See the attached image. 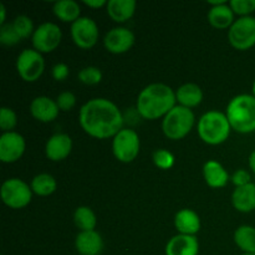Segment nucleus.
I'll return each mask as SVG.
<instances>
[{"instance_id": "13", "label": "nucleus", "mask_w": 255, "mask_h": 255, "mask_svg": "<svg viewBox=\"0 0 255 255\" xmlns=\"http://www.w3.org/2000/svg\"><path fill=\"white\" fill-rule=\"evenodd\" d=\"M134 44L133 32L126 27H115L110 30L104 39V45L111 54H124Z\"/></svg>"}, {"instance_id": "19", "label": "nucleus", "mask_w": 255, "mask_h": 255, "mask_svg": "<svg viewBox=\"0 0 255 255\" xmlns=\"http://www.w3.org/2000/svg\"><path fill=\"white\" fill-rule=\"evenodd\" d=\"M232 203L237 211L242 213H251L255 209V184L238 187L232 194Z\"/></svg>"}, {"instance_id": "18", "label": "nucleus", "mask_w": 255, "mask_h": 255, "mask_svg": "<svg viewBox=\"0 0 255 255\" xmlns=\"http://www.w3.org/2000/svg\"><path fill=\"white\" fill-rule=\"evenodd\" d=\"M174 226L179 234L194 236L201 231V218L192 209H181L174 217Z\"/></svg>"}, {"instance_id": "23", "label": "nucleus", "mask_w": 255, "mask_h": 255, "mask_svg": "<svg viewBox=\"0 0 255 255\" xmlns=\"http://www.w3.org/2000/svg\"><path fill=\"white\" fill-rule=\"evenodd\" d=\"M176 99L179 102V106L192 109L201 104L203 100V92L198 85L184 84L177 90Z\"/></svg>"}, {"instance_id": "17", "label": "nucleus", "mask_w": 255, "mask_h": 255, "mask_svg": "<svg viewBox=\"0 0 255 255\" xmlns=\"http://www.w3.org/2000/svg\"><path fill=\"white\" fill-rule=\"evenodd\" d=\"M75 247L81 255H100L104 249V241L96 231L80 232L75 241Z\"/></svg>"}, {"instance_id": "5", "label": "nucleus", "mask_w": 255, "mask_h": 255, "mask_svg": "<svg viewBox=\"0 0 255 255\" xmlns=\"http://www.w3.org/2000/svg\"><path fill=\"white\" fill-rule=\"evenodd\" d=\"M194 114L191 109L183 106H174L164 116L162 129L166 137L173 141L184 138L194 126Z\"/></svg>"}, {"instance_id": "4", "label": "nucleus", "mask_w": 255, "mask_h": 255, "mask_svg": "<svg viewBox=\"0 0 255 255\" xmlns=\"http://www.w3.org/2000/svg\"><path fill=\"white\" fill-rule=\"evenodd\" d=\"M197 128L202 141L207 144L217 146L227 141L232 127L227 115L219 111H209L201 117Z\"/></svg>"}, {"instance_id": "15", "label": "nucleus", "mask_w": 255, "mask_h": 255, "mask_svg": "<svg viewBox=\"0 0 255 255\" xmlns=\"http://www.w3.org/2000/svg\"><path fill=\"white\" fill-rule=\"evenodd\" d=\"M30 112L32 117L40 122H52L59 116L60 109L56 101L47 96H39L32 100L30 105Z\"/></svg>"}, {"instance_id": "27", "label": "nucleus", "mask_w": 255, "mask_h": 255, "mask_svg": "<svg viewBox=\"0 0 255 255\" xmlns=\"http://www.w3.org/2000/svg\"><path fill=\"white\" fill-rule=\"evenodd\" d=\"M56 181L52 176L47 173L37 174L31 181V189L35 194L41 197L50 196L56 191Z\"/></svg>"}, {"instance_id": "25", "label": "nucleus", "mask_w": 255, "mask_h": 255, "mask_svg": "<svg viewBox=\"0 0 255 255\" xmlns=\"http://www.w3.org/2000/svg\"><path fill=\"white\" fill-rule=\"evenodd\" d=\"M234 242L247 254H255V228L241 226L234 233Z\"/></svg>"}, {"instance_id": "31", "label": "nucleus", "mask_w": 255, "mask_h": 255, "mask_svg": "<svg viewBox=\"0 0 255 255\" xmlns=\"http://www.w3.org/2000/svg\"><path fill=\"white\" fill-rule=\"evenodd\" d=\"M229 6L234 14L241 15L242 17L251 16L249 14L255 11V0H231Z\"/></svg>"}, {"instance_id": "9", "label": "nucleus", "mask_w": 255, "mask_h": 255, "mask_svg": "<svg viewBox=\"0 0 255 255\" xmlns=\"http://www.w3.org/2000/svg\"><path fill=\"white\" fill-rule=\"evenodd\" d=\"M16 70L19 76L26 82H34L40 79L45 70L42 55L36 50L25 49L20 52L16 60Z\"/></svg>"}, {"instance_id": "35", "label": "nucleus", "mask_w": 255, "mask_h": 255, "mask_svg": "<svg viewBox=\"0 0 255 255\" xmlns=\"http://www.w3.org/2000/svg\"><path fill=\"white\" fill-rule=\"evenodd\" d=\"M232 182H233L234 186L238 188V187L247 186V184L252 183L251 182V174L246 169H238V171L234 172V174L232 176Z\"/></svg>"}, {"instance_id": "20", "label": "nucleus", "mask_w": 255, "mask_h": 255, "mask_svg": "<svg viewBox=\"0 0 255 255\" xmlns=\"http://www.w3.org/2000/svg\"><path fill=\"white\" fill-rule=\"evenodd\" d=\"M134 0H110L107 2V14L114 21L125 22L133 16L136 11Z\"/></svg>"}, {"instance_id": "11", "label": "nucleus", "mask_w": 255, "mask_h": 255, "mask_svg": "<svg viewBox=\"0 0 255 255\" xmlns=\"http://www.w3.org/2000/svg\"><path fill=\"white\" fill-rule=\"evenodd\" d=\"M71 36L80 49H91L99 40V27L91 17L82 16L71 25Z\"/></svg>"}, {"instance_id": "28", "label": "nucleus", "mask_w": 255, "mask_h": 255, "mask_svg": "<svg viewBox=\"0 0 255 255\" xmlns=\"http://www.w3.org/2000/svg\"><path fill=\"white\" fill-rule=\"evenodd\" d=\"M14 26L15 31L20 36V39H26L30 35L34 34V24H32L31 19L26 15H20V16L15 17L14 21L11 22Z\"/></svg>"}, {"instance_id": "36", "label": "nucleus", "mask_w": 255, "mask_h": 255, "mask_svg": "<svg viewBox=\"0 0 255 255\" xmlns=\"http://www.w3.org/2000/svg\"><path fill=\"white\" fill-rule=\"evenodd\" d=\"M70 74V69L66 64H56L52 67V77H54L56 81H65L67 79Z\"/></svg>"}, {"instance_id": "6", "label": "nucleus", "mask_w": 255, "mask_h": 255, "mask_svg": "<svg viewBox=\"0 0 255 255\" xmlns=\"http://www.w3.org/2000/svg\"><path fill=\"white\" fill-rule=\"evenodd\" d=\"M31 187L19 178H10L2 183L1 199L11 209H21L31 202Z\"/></svg>"}, {"instance_id": "14", "label": "nucleus", "mask_w": 255, "mask_h": 255, "mask_svg": "<svg viewBox=\"0 0 255 255\" xmlns=\"http://www.w3.org/2000/svg\"><path fill=\"white\" fill-rule=\"evenodd\" d=\"M72 139L66 133H56L50 137L45 146V153L50 161L60 162L71 153Z\"/></svg>"}, {"instance_id": "16", "label": "nucleus", "mask_w": 255, "mask_h": 255, "mask_svg": "<svg viewBox=\"0 0 255 255\" xmlns=\"http://www.w3.org/2000/svg\"><path fill=\"white\" fill-rule=\"evenodd\" d=\"M199 243L196 236L178 234L169 239L166 246V255H198Z\"/></svg>"}, {"instance_id": "10", "label": "nucleus", "mask_w": 255, "mask_h": 255, "mask_svg": "<svg viewBox=\"0 0 255 255\" xmlns=\"http://www.w3.org/2000/svg\"><path fill=\"white\" fill-rule=\"evenodd\" d=\"M62 32L54 22H44L32 34V45L40 54H46L57 49L61 42Z\"/></svg>"}, {"instance_id": "8", "label": "nucleus", "mask_w": 255, "mask_h": 255, "mask_svg": "<svg viewBox=\"0 0 255 255\" xmlns=\"http://www.w3.org/2000/svg\"><path fill=\"white\" fill-rule=\"evenodd\" d=\"M232 46L237 50H248L255 45V17L244 16L234 21L228 32Z\"/></svg>"}, {"instance_id": "32", "label": "nucleus", "mask_w": 255, "mask_h": 255, "mask_svg": "<svg viewBox=\"0 0 255 255\" xmlns=\"http://www.w3.org/2000/svg\"><path fill=\"white\" fill-rule=\"evenodd\" d=\"M16 114L9 107H1V110H0V128L4 132H11V129L16 126Z\"/></svg>"}, {"instance_id": "22", "label": "nucleus", "mask_w": 255, "mask_h": 255, "mask_svg": "<svg viewBox=\"0 0 255 255\" xmlns=\"http://www.w3.org/2000/svg\"><path fill=\"white\" fill-rule=\"evenodd\" d=\"M208 21L216 29H231L234 24V12L228 4L212 6L208 12Z\"/></svg>"}, {"instance_id": "33", "label": "nucleus", "mask_w": 255, "mask_h": 255, "mask_svg": "<svg viewBox=\"0 0 255 255\" xmlns=\"http://www.w3.org/2000/svg\"><path fill=\"white\" fill-rule=\"evenodd\" d=\"M153 163L158 167L159 169H169L174 163V157L167 149H157L153 152Z\"/></svg>"}, {"instance_id": "2", "label": "nucleus", "mask_w": 255, "mask_h": 255, "mask_svg": "<svg viewBox=\"0 0 255 255\" xmlns=\"http://www.w3.org/2000/svg\"><path fill=\"white\" fill-rule=\"evenodd\" d=\"M176 92L164 84H151L144 87L137 99V112L146 120L163 117L176 106Z\"/></svg>"}, {"instance_id": "26", "label": "nucleus", "mask_w": 255, "mask_h": 255, "mask_svg": "<svg viewBox=\"0 0 255 255\" xmlns=\"http://www.w3.org/2000/svg\"><path fill=\"white\" fill-rule=\"evenodd\" d=\"M74 222L81 232L95 231L97 224L96 216L90 207H79L74 213Z\"/></svg>"}, {"instance_id": "21", "label": "nucleus", "mask_w": 255, "mask_h": 255, "mask_svg": "<svg viewBox=\"0 0 255 255\" xmlns=\"http://www.w3.org/2000/svg\"><path fill=\"white\" fill-rule=\"evenodd\" d=\"M203 176L206 183L212 188H222L228 183V172L219 162L208 161L203 167Z\"/></svg>"}, {"instance_id": "41", "label": "nucleus", "mask_w": 255, "mask_h": 255, "mask_svg": "<svg viewBox=\"0 0 255 255\" xmlns=\"http://www.w3.org/2000/svg\"><path fill=\"white\" fill-rule=\"evenodd\" d=\"M243 255H255V254H247V253H244Z\"/></svg>"}, {"instance_id": "7", "label": "nucleus", "mask_w": 255, "mask_h": 255, "mask_svg": "<svg viewBox=\"0 0 255 255\" xmlns=\"http://www.w3.org/2000/svg\"><path fill=\"white\" fill-rule=\"evenodd\" d=\"M112 151L115 157L124 163H129L136 159L139 152V137L137 132L129 128H122L114 137Z\"/></svg>"}, {"instance_id": "38", "label": "nucleus", "mask_w": 255, "mask_h": 255, "mask_svg": "<svg viewBox=\"0 0 255 255\" xmlns=\"http://www.w3.org/2000/svg\"><path fill=\"white\" fill-rule=\"evenodd\" d=\"M0 14H1V16H0V25H4L5 16H6V10H5V6L2 4L0 5Z\"/></svg>"}, {"instance_id": "24", "label": "nucleus", "mask_w": 255, "mask_h": 255, "mask_svg": "<svg viewBox=\"0 0 255 255\" xmlns=\"http://www.w3.org/2000/svg\"><path fill=\"white\" fill-rule=\"evenodd\" d=\"M54 14L57 19L64 22H72L74 24L77 19H80L81 7L74 0H60L54 4Z\"/></svg>"}, {"instance_id": "3", "label": "nucleus", "mask_w": 255, "mask_h": 255, "mask_svg": "<svg viewBox=\"0 0 255 255\" xmlns=\"http://www.w3.org/2000/svg\"><path fill=\"white\" fill-rule=\"evenodd\" d=\"M227 119L232 129L239 133L255 131V97L252 95H238L227 107Z\"/></svg>"}, {"instance_id": "39", "label": "nucleus", "mask_w": 255, "mask_h": 255, "mask_svg": "<svg viewBox=\"0 0 255 255\" xmlns=\"http://www.w3.org/2000/svg\"><path fill=\"white\" fill-rule=\"evenodd\" d=\"M249 167H251L252 171L255 173V149L251 153V157H249Z\"/></svg>"}, {"instance_id": "34", "label": "nucleus", "mask_w": 255, "mask_h": 255, "mask_svg": "<svg viewBox=\"0 0 255 255\" xmlns=\"http://www.w3.org/2000/svg\"><path fill=\"white\" fill-rule=\"evenodd\" d=\"M56 104L57 106H59L60 111L67 112L70 111V110L74 109L75 105H76V96L70 91L61 92V94L57 96Z\"/></svg>"}, {"instance_id": "37", "label": "nucleus", "mask_w": 255, "mask_h": 255, "mask_svg": "<svg viewBox=\"0 0 255 255\" xmlns=\"http://www.w3.org/2000/svg\"><path fill=\"white\" fill-rule=\"evenodd\" d=\"M107 2L109 1H106V0H85L84 4L86 5V6L92 7V9H99V7L107 5Z\"/></svg>"}, {"instance_id": "30", "label": "nucleus", "mask_w": 255, "mask_h": 255, "mask_svg": "<svg viewBox=\"0 0 255 255\" xmlns=\"http://www.w3.org/2000/svg\"><path fill=\"white\" fill-rule=\"evenodd\" d=\"M21 39L15 31L12 24H4L0 26V42L4 46H14Z\"/></svg>"}, {"instance_id": "29", "label": "nucleus", "mask_w": 255, "mask_h": 255, "mask_svg": "<svg viewBox=\"0 0 255 255\" xmlns=\"http://www.w3.org/2000/svg\"><path fill=\"white\" fill-rule=\"evenodd\" d=\"M79 80L85 85H97L101 82L102 80V72L101 70L97 69L95 66H87L84 67L81 71L79 72Z\"/></svg>"}, {"instance_id": "12", "label": "nucleus", "mask_w": 255, "mask_h": 255, "mask_svg": "<svg viewBox=\"0 0 255 255\" xmlns=\"http://www.w3.org/2000/svg\"><path fill=\"white\" fill-rule=\"evenodd\" d=\"M25 139L17 132H4L0 136V159L4 163L19 161L25 152Z\"/></svg>"}, {"instance_id": "1", "label": "nucleus", "mask_w": 255, "mask_h": 255, "mask_svg": "<svg viewBox=\"0 0 255 255\" xmlns=\"http://www.w3.org/2000/svg\"><path fill=\"white\" fill-rule=\"evenodd\" d=\"M80 125L91 137L106 139L115 137L124 126V116L119 107L106 99H94L80 110Z\"/></svg>"}, {"instance_id": "40", "label": "nucleus", "mask_w": 255, "mask_h": 255, "mask_svg": "<svg viewBox=\"0 0 255 255\" xmlns=\"http://www.w3.org/2000/svg\"><path fill=\"white\" fill-rule=\"evenodd\" d=\"M253 94H254L253 96L255 97V81H254V84H253Z\"/></svg>"}]
</instances>
